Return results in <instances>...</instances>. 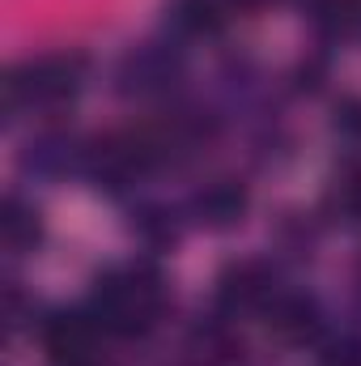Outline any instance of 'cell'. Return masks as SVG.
<instances>
[{"label": "cell", "mask_w": 361, "mask_h": 366, "mask_svg": "<svg viewBox=\"0 0 361 366\" xmlns=\"http://www.w3.org/2000/svg\"><path fill=\"white\" fill-rule=\"evenodd\" d=\"M0 234H4V247L9 252H34V243L43 239V222H39V209L26 204L21 196H9L4 209H0Z\"/></svg>", "instance_id": "5b68a950"}, {"label": "cell", "mask_w": 361, "mask_h": 366, "mask_svg": "<svg viewBox=\"0 0 361 366\" xmlns=\"http://www.w3.org/2000/svg\"><path fill=\"white\" fill-rule=\"evenodd\" d=\"M56 366H98L93 358H81V362H56Z\"/></svg>", "instance_id": "30bf717a"}, {"label": "cell", "mask_w": 361, "mask_h": 366, "mask_svg": "<svg viewBox=\"0 0 361 366\" xmlns=\"http://www.w3.org/2000/svg\"><path fill=\"white\" fill-rule=\"evenodd\" d=\"M81 86L77 56H39L9 73V107H56Z\"/></svg>", "instance_id": "7a4b0ae2"}, {"label": "cell", "mask_w": 361, "mask_h": 366, "mask_svg": "<svg viewBox=\"0 0 361 366\" xmlns=\"http://www.w3.org/2000/svg\"><path fill=\"white\" fill-rule=\"evenodd\" d=\"M175 17H179V26L187 30H217L221 26V4L217 0H179L175 4Z\"/></svg>", "instance_id": "ba28073f"}, {"label": "cell", "mask_w": 361, "mask_h": 366, "mask_svg": "<svg viewBox=\"0 0 361 366\" xmlns=\"http://www.w3.org/2000/svg\"><path fill=\"white\" fill-rule=\"evenodd\" d=\"M221 307L230 311H251V307H268L272 302V281L260 264H234L217 285Z\"/></svg>", "instance_id": "277c9868"}, {"label": "cell", "mask_w": 361, "mask_h": 366, "mask_svg": "<svg viewBox=\"0 0 361 366\" xmlns=\"http://www.w3.org/2000/svg\"><path fill=\"white\" fill-rule=\"evenodd\" d=\"M340 209H345L353 222H361V171H353L349 179L340 183Z\"/></svg>", "instance_id": "9c48e42d"}, {"label": "cell", "mask_w": 361, "mask_h": 366, "mask_svg": "<svg viewBox=\"0 0 361 366\" xmlns=\"http://www.w3.org/2000/svg\"><path fill=\"white\" fill-rule=\"evenodd\" d=\"M272 328L289 341H306L315 332V307L302 302V298H285L272 307Z\"/></svg>", "instance_id": "52a82bcc"}, {"label": "cell", "mask_w": 361, "mask_h": 366, "mask_svg": "<svg viewBox=\"0 0 361 366\" xmlns=\"http://www.w3.org/2000/svg\"><path fill=\"white\" fill-rule=\"evenodd\" d=\"M243 209H247V196H243V187H234V183H213L208 192L195 196V213H200V222H208V226H230V222H238Z\"/></svg>", "instance_id": "8992f818"}, {"label": "cell", "mask_w": 361, "mask_h": 366, "mask_svg": "<svg viewBox=\"0 0 361 366\" xmlns=\"http://www.w3.org/2000/svg\"><path fill=\"white\" fill-rule=\"evenodd\" d=\"M98 320L90 311H60L51 320H43L39 328V341L43 350L56 358V362H81V358H93V345H98Z\"/></svg>", "instance_id": "3957f363"}, {"label": "cell", "mask_w": 361, "mask_h": 366, "mask_svg": "<svg viewBox=\"0 0 361 366\" xmlns=\"http://www.w3.org/2000/svg\"><path fill=\"white\" fill-rule=\"evenodd\" d=\"M158 311H162V277L149 264L111 269L90 290V315L102 332H115V337L145 332L158 320Z\"/></svg>", "instance_id": "6da1fadb"}]
</instances>
